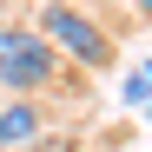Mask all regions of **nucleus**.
Listing matches in <instances>:
<instances>
[{"mask_svg":"<svg viewBox=\"0 0 152 152\" xmlns=\"http://www.w3.org/2000/svg\"><path fill=\"white\" fill-rule=\"evenodd\" d=\"M60 80V53L33 27H0V86L7 93H40Z\"/></svg>","mask_w":152,"mask_h":152,"instance_id":"1","label":"nucleus"},{"mask_svg":"<svg viewBox=\"0 0 152 152\" xmlns=\"http://www.w3.org/2000/svg\"><path fill=\"white\" fill-rule=\"evenodd\" d=\"M53 53H66V60H80V66H106L113 60V33L106 27H93V20L80 13V7H66V0H53V7L40 13V27H33Z\"/></svg>","mask_w":152,"mask_h":152,"instance_id":"2","label":"nucleus"},{"mask_svg":"<svg viewBox=\"0 0 152 152\" xmlns=\"http://www.w3.org/2000/svg\"><path fill=\"white\" fill-rule=\"evenodd\" d=\"M33 132H40V106H27V99L0 106V152H7V145H27Z\"/></svg>","mask_w":152,"mask_h":152,"instance_id":"3","label":"nucleus"},{"mask_svg":"<svg viewBox=\"0 0 152 152\" xmlns=\"http://www.w3.org/2000/svg\"><path fill=\"white\" fill-rule=\"evenodd\" d=\"M132 7H139V13H145V20H152V0H132Z\"/></svg>","mask_w":152,"mask_h":152,"instance_id":"4","label":"nucleus"}]
</instances>
